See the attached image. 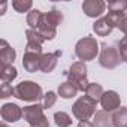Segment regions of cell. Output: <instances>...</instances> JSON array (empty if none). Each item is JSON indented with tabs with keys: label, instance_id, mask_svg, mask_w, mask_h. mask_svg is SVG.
<instances>
[{
	"label": "cell",
	"instance_id": "16",
	"mask_svg": "<svg viewBox=\"0 0 127 127\" xmlns=\"http://www.w3.org/2000/svg\"><path fill=\"white\" fill-rule=\"evenodd\" d=\"M103 93H105V91H103L102 85H100V84H97V82H90V84H88V87H87V90H85V96H87L88 99L94 100L96 103H97V102H100V99H102Z\"/></svg>",
	"mask_w": 127,
	"mask_h": 127
},
{
	"label": "cell",
	"instance_id": "29",
	"mask_svg": "<svg viewBox=\"0 0 127 127\" xmlns=\"http://www.w3.org/2000/svg\"><path fill=\"white\" fill-rule=\"evenodd\" d=\"M26 52H34V54H40V55H42V45L34 43V42H27V45H26Z\"/></svg>",
	"mask_w": 127,
	"mask_h": 127
},
{
	"label": "cell",
	"instance_id": "31",
	"mask_svg": "<svg viewBox=\"0 0 127 127\" xmlns=\"http://www.w3.org/2000/svg\"><path fill=\"white\" fill-rule=\"evenodd\" d=\"M30 127H49V123H48V118L46 117H43L40 121H37L36 124H32Z\"/></svg>",
	"mask_w": 127,
	"mask_h": 127
},
{
	"label": "cell",
	"instance_id": "20",
	"mask_svg": "<svg viewBox=\"0 0 127 127\" xmlns=\"http://www.w3.org/2000/svg\"><path fill=\"white\" fill-rule=\"evenodd\" d=\"M17 75H18V72H17V69L14 66H5V67H2V70H0V78H2L3 84L12 82L17 78Z\"/></svg>",
	"mask_w": 127,
	"mask_h": 127
},
{
	"label": "cell",
	"instance_id": "4",
	"mask_svg": "<svg viewBox=\"0 0 127 127\" xmlns=\"http://www.w3.org/2000/svg\"><path fill=\"white\" fill-rule=\"evenodd\" d=\"M96 102L88 99L87 96L79 97L73 105H72V114L75 115V118H78L79 121H88L91 117H94L96 111Z\"/></svg>",
	"mask_w": 127,
	"mask_h": 127
},
{
	"label": "cell",
	"instance_id": "1",
	"mask_svg": "<svg viewBox=\"0 0 127 127\" xmlns=\"http://www.w3.org/2000/svg\"><path fill=\"white\" fill-rule=\"evenodd\" d=\"M14 96L24 102H37L43 99V91L39 84L33 81H23L14 87Z\"/></svg>",
	"mask_w": 127,
	"mask_h": 127
},
{
	"label": "cell",
	"instance_id": "30",
	"mask_svg": "<svg viewBox=\"0 0 127 127\" xmlns=\"http://www.w3.org/2000/svg\"><path fill=\"white\" fill-rule=\"evenodd\" d=\"M118 29L127 36V14L123 15V18H121V21H120V24H118Z\"/></svg>",
	"mask_w": 127,
	"mask_h": 127
},
{
	"label": "cell",
	"instance_id": "6",
	"mask_svg": "<svg viewBox=\"0 0 127 127\" xmlns=\"http://www.w3.org/2000/svg\"><path fill=\"white\" fill-rule=\"evenodd\" d=\"M108 5L103 0H85L82 3V11L87 17L90 18H97L106 11Z\"/></svg>",
	"mask_w": 127,
	"mask_h": 127
},
{
	"label": "cell",
	"instance_id": "7",
	"mask_svg": "<svg viewBox=\"0 0 127 127\" xmlns=\"http://www.w3.org/2000/svg\"><path fill=\"white\" fill-rule=\"evenodd\" d=\"M100 105H102V108H103V111H106V112H112V111H117V109H120L121 106V99H120V94L117 93V91H114V90H109V91H105L103 93V96H102V99H100Z\"/></svg>",
	"mask_w": 127,
	"mask_h": 127
},
{
	"label": "cell",
	"instance_id": "25",
	"mask_svg": "<svg viewBox=\"0 0 127 127\" xmlns=\"http://www.w3.org/2000/svg\"><path fill=\"white\" fill-rule=\"evenodd\" d=\"M26 37H27V42H34V43H39V45H42L45 42L43 36L37 30H33V29H29L26 32Z\"/></svg>",
	"mask_w": 127,
	"mask_h": 127
},
{
	"label": "cell",
	"instance_id": "10",
	"mask_svg": "<svg viewBox=\"0 0 127 127\" xmlns=\"http://www.w3.org/2000/svg\"><path fill=\"white\" fill-rule=\"evenodd\" d=\"M17 57V52L12 46H9V43L2 39L0 40V63H2V67L5 66H12V63Z\"/></svg>",
	"mask_w": 127,
	"mask_h": 127
},
{
	"label": "cell",
	"instance_id": "5",
	"mask_svg": "<svg viewBox=\"0 0 127 127\" xmlns=\"http://www.w3.org/2000/svg\"><path fill=\"white\" fill-rule=\"evenodd\" d=\"M120 61H123V60H121V55H120L118 48L103 45V48L100 51V55H99L100 66L105 67V69H115L120 64Z\"/></svg>",
	"mask_w": 127,
	"mask_h": 127
},
{
	"label": "cell",
	"instance_id": "18",
	"mask_svg": "<svg viewBox=\"0 0 127 127\" xmlns=\"http://www.w3.org/2000/svg\"><path fill=\"white\" fill-rule=\"evenodd\" d=\"M76 93H78V90L69 81L60 84V87H58V96L63 97V99H72V97L76 96Z\"/></svg>",
	"mask_w": 127,
	"mask_h": 127
},
{
	"label": "cell",
	"instance_id": "28",
	"mask_svg": "<svg viewBox=\"0 0 127 127\" xmlns=\"http://www.w3.org/2000/svg\"><path fill=\"white\" fill-rule=\"evenodd\" d=\"M14 96V88L11 84H2V87H0V97L2 99H8Z\"/></svg>",
	"mask_w": 127,
	"mask_h": 127
},
{
	"label": "cell",
	"instance_id": "26",
	"mask_svg": "<svg viewBox=\"0 0 127 127\" xmlns=\"http://www.w3.org/2000/svg\"><path fill=\"white\" fill-rule=\"evenodd\" d=\"M55 102H57V94L54 91H48V93L43 94L42 106H43V109H49V108H52L55 105Z\"/></svg>",
	"mask_w": 127,
	"mask_h": 127
},
{
	"label": "cell",
	"instance_id": "14",
	"mask_svg": "<svg viewBox=\"0 0 127 127\" xmlns=\"http://www.w3.org/2000/svg\"><path fill=\"white\" fill-rule=\"evenodd\" d=\"M114 29H115V27L106 20V17L99 18V20L93 24V30H94V33H96L97 36H108V34H111V32H112Z\"/></svg>",
	"mask_w": 127,
	"mask_h": 127
},
{
	"label": "cell",
	"instance_id": "12",
	"mask_svg": "<svg viewBox=\"0 0 127 127\" xmlns=\"http://www.w3.org/2000/svg\"><path fill=\"white\" fill-rule=\"evenodd\" d=\"M40 60H42V55L40 54H34V52H26L24 57H23V67L33 73V72H37L40 70Z\"/></svg>",
	"mask_w": 127,
	"mask_h": 127
},
{
	"label": "cell",
	"instance_id": "23",
	"mask_svg": "<svg viewBox=\"0 0 127 127\" xmlns=\"http://www.w3.org/2000/svg\"><path fill=\"white\" fill-rule=\"evenodd\" d=\"M127 9V0H112L108 3V11L109 12H120V14H126Z\"/></svg>",
	"mask_w": 127,
	"mask_h": 127
},
{
	"label": "cell",
	"instance_id": "34",
	"mask_svg": "<svg viewBox=\"0 0 127 127\" xmlns=\"http://www.w3.org/2000/svg\"><path fill=\"white\" fill-rule=\"evenodd\" d=\"M0 127H8V124H5V123H2V126H0Z\"/></svg>",
	"mask_w": 127,
	"mask_h": 127
},
{
	"label": "cell",
	"instance_id": "19",
	"mask_svg": "<svg viewBox=\"0 0 127 127\" xmlns=\"http://www.w3.org/2000/svg\"><path fill=\"white\" fill-rule=\"evenodd\" d=\"M115 127H127V108H120L112 115Z\"/></svg>",
	"mask_w": 127,
	"mask_h": 127
},
{
	"label": "cell",
	"instance_id": "2",
	"mask_svg": "<svg viewBox=\"0 0 127 127\" xmlns=\"http://www.w3.org/2000/svg\"><path fill=\"white\" fill-rule=\"evenodd\" d=\"M75 54L81 61L94 60L99 54V43L93 36H85L75 45Z\"/></svg>",
	"mask_w": 127,
	"mask_h": 127
},
{
	"label": "cell",
	"instance_id": "33",
	"mask_svg": "<svg viewBox=\"0 0 127 127\" xmlns=\"http://www.w3.org/2000/svg\"><path fill=\"white\" fill-rule=\"evenodd\" d=\"M6 6H8V3H6V2H3V3H2V9H0V15H3V14H5Z\"/></svg>",
	"mask_w": 127,
	"mask_h": 127
},
{
	"label": "cell",
	"instance_id": "13",
	"mask_svg": "<svg viewBox=\"0 0 127 127\" xmlns=\"http://www.w3.org/2000/svg\"><path fill=\"white\" fill-rule=\"evenodd\" d=\"M94 127H115L114 126V120L112 115L106 111H97L94 114V120H93Z\"/></svg>",
	"mask_w": 127,
	"mask_h": 127
},
{
	"label": "cell",
	"instance_id": "21",
	"mask_svg": "<svg viewBox=\"0 0 127 127\" xmlns=\"http://www.w3.org/2000/svg\"><path fill=\"white\" fill-rule=\"evenodd\" d=\"M45 20H46L51 26L57 27L58 24H61V23H63L64 17H63L61 11H58V9H51L49 12H46V14H45Z\"/></svg>",
	"mask_w": 127,
	"mask_h": 127
},
{
	"label": "cell",
	"instance_id": "3",
	"mask_svg": "<svg viewBox=\"0 0 127 127\" xmlns=\"http://www.w3.org/2000/svg\"><path fill=\"white\" fill-rule=\"evenodd\" d=\"M67 81L78 90V91H85L88 87V81H87V66L84 61H76L70 66L69 72L66 73Z\"/></svg>",
	"mask_w": 127,
	"mask_h": 127
},
{
	"label": "cell",
	"instance_id": "9",
	"mask_svg": "<svg viewBox=\"0 0 127 127\" xmlns=\"http://www.w3.org/2000/svg\"><path fill=\"white\" fill-rule=\"evenodd\" d=\"M23 117L24 120L32 126L36 124L37 121H40L45 115H43V106L42 105H30V106H24L23 109Z\"/></svg>",
	"mask_w": 127,
	"mask_h": 127
},
{
	"label": "cell",
	"instance_id": "15",
	"mask_svg": "<svg viewBox=\"0 0 127 127\" xmlns=\"http://www.w3.org/2000/svg\"><path fill=\"white\" fill-rule=\"evenodd\" d=\"M37 32L43 36L45 40H52V39L57 36V27L51 26V24L45 20V14H43V20H42L40 26L37 27Z\"/></svg>",
	"mask_w": 127,
	"mask_h": 127
},
{
	"label": "cell",
	"instance_id": "27",
	"mask_svg": "<svg viewBox=\"0 0 127 127\" xmlns=\"http://www.w3.org/2000/svg\"><path fill=\"white\" fill-rule=\"evenodd\" d=\"M118 51H120V55H121V60L127 63V36H124L120 43H118Z\"/></svg>",
	"mask_w": 127,
	"mask_h": 127
},
{
	"label": "cell",
	"instance_id": "11",
	"mask_svg": "<svg viewBox=\"0 0 127 127\" xmlns=\"http://www.w3.org/2000/svg\"><path fill=\"white\" fill-rule=\"evenodd\" d=\"M61 57V51H55V52H48V54H42V60H40V70L43 73H49L55 69L57 61Z\"/></svg>",
	"mask_w": 127,
	"mask_h": 127
},
{
	"label": "cell",
	"instance_id": "32",
	"mask_svg": "<svg viewBox=\"0 0 127 127\" xmlns=\"http://www.w3.org/2000/svg\"><path fill=\"white\" fill-rule=\"evenodd\" d=\"M78 127H94V124L91 121H79Z\"/></svg>",
	"mask_w": 127,
	"mask_h": 127
},
{
	"label": "cell",
	"instance_id": "8",
	"mask_svg": "<svg viewBox=\"0 0 127 127\" xmlns=\"http://www.w3.org/2000/svg\"><path fill=\"white\" fill-rule=\"evenodd\" d=\"M0 115H2L3 121L17 123L23 117V109L18 105H15V103H5L2 106V109H0Z\"/></svg>",
	"mask_w": 127,
	"mask_h": 127
},
{
	"label": "cell",
	"instance_id": "24",
	"mask_svg": "<svg viewBox=\"0 0 127 127\" xmlns=\"http://www.w3.org/2000/svg\"><path fill=\"white\" fill-rule=\"evenodd\" d=\"M32 6H33L32 0H14V2H12V8L17 12H20V14H24V12L30 11Z\"/></svg>",
	"mask_w": 127,
	"mask_h": 127
},
{
	"label": "cell",
	"instance_id": "22",
	"mask_svg": "<svg viewBox=\"0 0 127 127\" xmlns=\"http://www.w3.org/2000/svg\"><path fill=\"white\" fill-rule=\"evenodd\" d=\"M54 123H55L57 127H69L72 124V118H70L69 114L60 111V112L54 114Z\"/></svg>",
	"mask_w": 127,
	"mask_h": 127
},
{
	"label": "cell",
	"instance_id": "17",
	"mask_svg": "<svg viewBox=\"0 0 127 127\" xmlns=\"http://www.w3.org/2000/svg\"><path fill=\"white\" fill-rule=\"evenodd\" d=\"M43 20V14L39 11V9H32L29 14H27V24L30 26V29L33 30H37V27L40 26Z\"/></svg>",
	"mask_w": 127,
	"mask_h": 127
}]
</instances>
